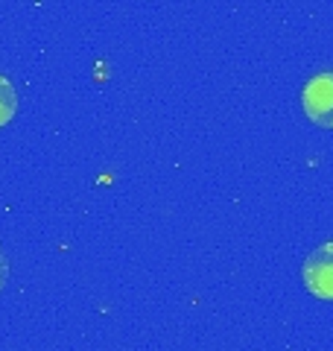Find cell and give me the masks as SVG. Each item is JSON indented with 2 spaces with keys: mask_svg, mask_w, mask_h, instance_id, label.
Wrapping results in <instances>:
<instances>
[{
  "mask_svg": "<svg viewBox=\"0 0 333 351\" xmlns=\"http://www.w3.org/2000/svg\"><path fill=\"white\" fill-rule=\"evenodd\" d=\"M6 276H9V261H6L3 252H0V287L6 284Z\"/></svg>",
  "mask_w": 333,
  "mask_h": 351,
  "instance_id": "cell-4",
  "label": "cell"
},
{
  "mask_svg": "<svg viewBox=\"0 0 333 351\" xmlns=\"http://www.w3.org/2000/svg\"><path fill=\"white\" fill-rule=\"evenodd\" d=\"M15 112H18V94H15L12 82H9L6 76H0V129L15 117Z\"/></svg>",
  "mask_w": 333,
  "mask_h": 351,
  "instance_id": "cell-3",
  "label": "cell"
},
{
  "mask_svg": "<svg viewBox=\"0 0 333 351\" xmlns=\"http://www.w3.org/2000/svg\"><path fill=\"white\" fill-rule=\"evenodd\" d=\"M301 278H304V287L316 299L333 302V243H321L313 255H307Z\"/></svg>",
  "mask_w": 333,
  "mask_h": 351,
  "instance_id": "cell-2",
  "label": "cell"
},
{
  "mask_svg": "<svg viewBox=\"0 0 333 351\" xmlns=\"http://www.w3.org/2000/svg\"><path fill=\"white\" fill-rule=\"evenodd\" d=\"M301 106H304L307 120H313L321 129H333V71L316 73L304 85Z\"/></svg>",
  "mask_w": 333,
  "mask_h": 351,
  "instance_id": "cell-1",
  "label": "cell"
}]
</instances>
